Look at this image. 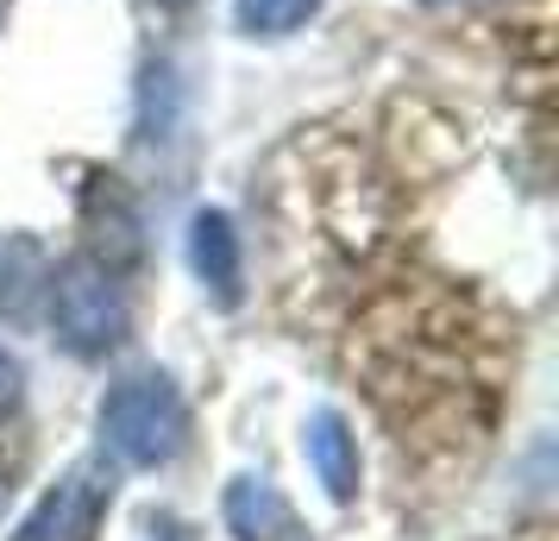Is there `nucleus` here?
Segmentation results:
<instances>
[{
    "label": "nucleus",
    "mask_w": 559,
    "mask_h": 541,
    "mask_svg": "<svg viewBox=\"0 0 559 541\" xmlns=\"http://www.w3.org/2000/svg\"><path fill=\"white\" fill-rule=\"evenodd\" d=\"M102 440L114 460L127 466H164L189 440V403L164 372H139L127 385L107 390L102 403Z\"/></svg>",
    "instance_id": "f257e3e1"
},
{
    "label": "nucleus",
    "mask_w": 559,
    "mask_h": 541,
    "mask_svg": "<svg viewBox=\"0 0 559 541\" xmlns=\"http://www.w3.org/2000/svg\"><path fill=\"white\" fill-rule=\"evenodd\" d=\"M51 321L70 353H107L127 340V296L102 258H70L51 278Z\"/></svg>",
    "instance_id": "f03ea898"
},
{
    "label": "nucleus",
    "mask_w": 559,
    "mask_h": 541,
    "mask_svg": "<svg viewBox=\"0 0 559 541\" xmlns=\"http://www.w3.org/2000/svg\"><path fill=\"white\" fill-rule=\"evenodd\" d=\"M107 504H114V472L102 460H82L63 472V485L32 504V516L7 541H95Z\"/></svg>",
    "instance_id": "7ed1b4c3"
},
{
    "label": "nucleus",
    "mask_w": 559,
    "mask_h": 541,
    "mask_svg": "<svg viewBox=\"0 0 559 541\" xmlns=\"http://www.w3.org/2000/svg\"><path fill=\"white\" fill-rule=\"evenodd\" d=\"M227 529L239 541H308L302 516L289 510V497L264 479H233L227 485Z\"/></svg>",
    "instance_id": "20e7f679"
},
{
    "label": "nucleus",
    "mask_w": 559,
    "mask_h": 541,
    "mask_svg": "<svg viewBox=\"0 0 559 541\" xmlns=\"http://www.w3.org/2000/svg\"><path fill=\"white\" fill-rule=\"evenodd\" d=\"M189 264L221 303H239V233L221 208H202L189 227Z\"/></svg>",
    "instance_id": "39448f33"
},
{
    "label": "nucleus",
    "mask_w": 559,
    "mask_h": 541,
    "mask_svg": "<svg viewBox=\"0 0 559 541\" xmlns=\"http://www.w3.org/2000/svg\"><path fill=\"white\" fill-rule=\"evenodd\" d=\"M308 466L321 472V485H328L333 504H346L358 491V447L346 435V415L340 410H321L308 422Z\"/></svg>",
    "instance_id": "423d86ee"
},
{
    "label": "nucleus",
    "mask_w": 559,
    "mask_h": 541,
    "mask_svg": "<svg viewBox=\"0 0 559 541\" xmlns=\"http://www.w3.org/2000/svg\"><path fill=\"white\" fill-rule=\"evenodd\" d=\"M45 290V252L26 233H0V321H26Z\"/></svg>",
    "instance_id": "0eeeda50"
},
{
    "label": "nucleus",
    "mask_w": 559,
    "mask_h": 541,
    "mask_svg": "<svg viewBox=\"0 0 559 541\" xmlns=\"http://www.w3.org/2000/svg\"><path fill=\"white\" fill-rule=\"evenodd\" d=\"M321 0H239V26L258 32V38H277V32H296L314 13Z\"/></svg>",
    "instance_id": "6e6552de"
},
{
    "label": "nucleus",
    "mask_w": 559,
    "mask_h": 541,
    "mask_svg": "<svg viewBox=\"0 0 559 541\" xmlns=\"http://www.w3.org/2000/svg\"><path fill=\"white\" fill-rule=\"evenodd\" d=\"M20 403V365L7 360V346H0V415Z\"/></svg>",
    "instance_id": "1a4fd4ad"
}]
</instances>
